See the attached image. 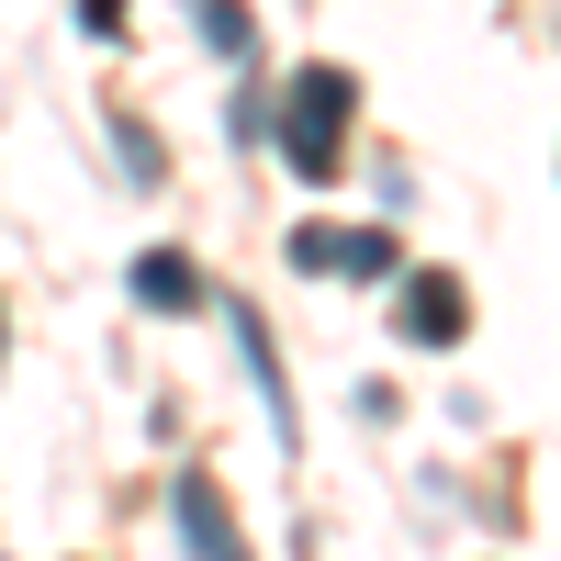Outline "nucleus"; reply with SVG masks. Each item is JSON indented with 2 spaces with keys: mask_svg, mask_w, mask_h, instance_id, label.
I'll use <instances>...</instances> for the list:
<instances>
[{
  "mask_svg": "<svg viewBox=\"0 0 561 561\" xmlns=\"http://www.w3.org/2000/svg\"><path fill=\"white\" fill-rule=\"evenodd\" d=\"M293 270H348V280H404V248L382 225H293Z\"/></svg>",
  "mask_w": 561,
  "mask_h": 561,
  "instance_id": "obj_3",
  "label": "nucleus"
},
{
  "mask_svg": "<svg viewBox=\"0 0 561 561\" xmlns=\"http://www.w3.org/2000/svg\"><path fill=\"white\" fill-rule=\"evenodd\" d=\"M113 147H124V180H158V147H147V124H113Z\"/></svg>",
  "mask_w": 561,
  "mask_h": 561,
  "instance_id": "obj_8",
  "label": "nucleus"
},
{
  "mask_svg": "<svg viewBox=\"0 0 561 561\" xmlns=\"http://www.w3.org/2000/svg\"><path fill=\"white\" fill-rule=\"evenodd\" d=\"M79 23L90 34H124V0H79Z\"/></svg>",
  "mask_w": 561,
  "mask_h": 561,
  "instance_id": "obj_9",
  "label": "nucleus"
},
{
  "mask_svg": "<svg viewBox=\"0 0 561 561\" xmlns=\"http://www.w3.org/2000/svg\"><path fill=\"white\" fill-rule=\"evenodd\" d=\"M169 517H180V550H192V561H248V550H237V528H225V494H214L203 472L169 494Z\"/></svg>",
  "mask_w": 561,
  "mask_h": 561,
  "instance_id": "obj_5",
  "label": "nucleus"
},
{
  "mask_svg": "<svg viewBox=\"0 0 561 561\" xmlns=\"http://www.w3.org/2000/svg\"><path fill=\"white\" fill-rule=\"evenodd\" d=\"M393 337L404 348H460L472 337V293H460L449 270H404L393 280Z\"/></svg>",
  "mask_w": 561,
  "mask_h": 561,
  "instance_id": "obj_2",
  "label": "nucleus"
},
{
  "mask_svg": "<svg viewBox=\"0 0 561 561\" xmlns=\"http://www.w3.org/2000/svg\"><path fill=\"white\" fill-rule=\"evenodd\" d=\"M124 280H135V304H147V314H203V270L180 259V248H147Z\"/></svg>",
  "mask_w": 561,
  "mask_h": 561,
  "instance_id": "obj_6",
  "label": "nucleus"
},
{
  "mask_svg": "<svg viewBox=\"0 0 561 561\" xmlns=\"http://www.w3.org/2000/svg\"><path fill=\"white\" fill-rule=\"evenodd\" d=\"M225 325H237V348H248V382L270 393V438H280V449H304V427H293V382H280V359H270V325H259L248 304H225Z\"/></svg>",
  "mask_w": 561,
  "mask_h": 561,
  "instance_id": "obj_4",
  "label": "nucleus"
},
{
  "mask_svg": "<svg viewBox=\"0 0 561 561\" xmlns=\"http://www.w3.org/2000/svg\"><path fill=\"white\" fill-rule=\"evenodd\" d=\"M348 113H359V79H348V68H304L293 90H280L270 147L293 158V180H337V169H348Z\"/></svg>",
  "mask_w": 561,
  "mask_h": 561,
  "instance_id": "obj_1",
  "label": "nucleus"
},
{
  "mask_svg": "<svg viewBox=\"0 0 561 561\" xmlns=\"http://www.w3.org/2000/svg\"><path fill=\"white\" fill-rule=\"evenodd\" d=\"M203 45H214V57H259V23H248V0H203Z\"/></svg>",
  "mask_w": 561,
  "mask_h": 561,
  "instance_id": "obj_7",
  "label": "nucleus"
}]
</instances>
